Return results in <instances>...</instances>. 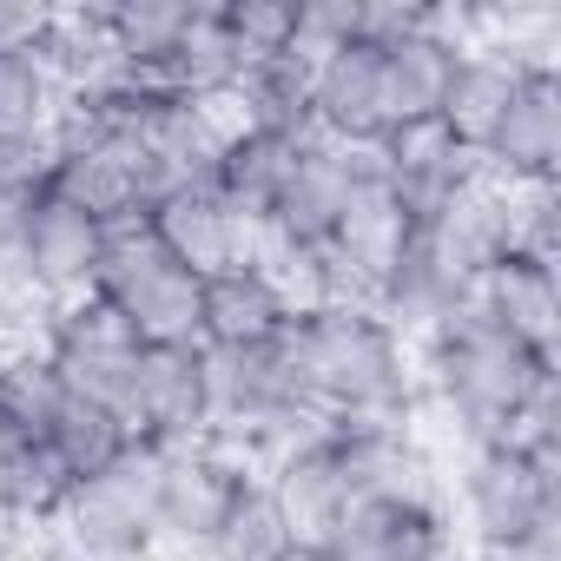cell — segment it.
I'll return each instance as SVG.
<instances>
[{"label": "cell", "instance_id": "1", "mask_svg": "<svg viewBox=\"0 0 561 561\" xmlns=\"http://www.w3.org/2000/svg\"><path fill=\"white\" fill-rule=\"evenodd\" d=\"M285 344L324 423H416V351L370 305H305Z\"/></svg>", "mask_w": 561, "mask_h": 561}, {"label": "cell", "instance_id": "2", "mask_svg": "<svg viewBox=\"0 0 561 561\" xmlns=\"http://www.w3.org/2000/svg\"><path fill=\"white\" fill-rule=\"evenodd\" d=\"M410 351H416V403H436L456 423L462 443L508 436L515 416L528 410V397L554 377V364L528 357L476 305H462L456 318H443L436 331H423Z\"/></svg>", "mask_w": 561, "mask_h": 561}, {"label": "cell", "instance_id": "3", "mask_svg": "<svg viewBox=\"0 0 561 561\" xmlns=\"http://www.w3.org/2000/svg\"><path fill=\"white\" fill-rule=\"evenodd\" d=\"M449 495V515L469 528V554H508L535 528L561 522V462H541L508 436H482L462 443Z\"/></svg>", "mask_w": 561, "mask_h": 561}, {"label": "cell", "instance_id": "4", "mask_svg": "<svg viewBox=\"0 0 561 561\" xmlns=\"http://www.w3.org/2000/svg\"><path fill=\"white\" fill-rule=\"evenodd\" d=\"M41 192L67 198V205L87 211L93 225L119 231V225H139V218H146V205L165 192V172L139 152L133 133L87 126L80 113L60 106L54 139H47V159H41Z\"/></svg>", "mask_w": 561, "mask_h": 561}, {"label": "cell", "instance_id": "5", "mask_svg": "<svg viewBox=\"0 0 561 561\" xmlns=\"http://www.w3.org/2000/svg\"><path fill=\"white\" fill-rule=\"evenodd\" d=\"M159 449L133 443L126 456H113L106 469L80 476L54 515V548L87 554V561H152L159 554Z\"/></svg>", "mask_w": 561, "mask_h": 561}, {"label": "cell", "instance_id": "6", "mask_svg": "<svg viewBox=\"0 0 561 561\" xmlns=\"http://www.w3.org/2000/svg\"><path fill=\"white\" fill-rule=\"evenodd\" d=\"M93 298L139 337V344H179L198 337V277L172 264L146 225L106 231L100 271H93Z\"/></svg>", "mask_w": 561, "mask_h": 561}, {"label": "cell", "instance_id": "7", "mask_svg": "<svg viewBox=\"0 0 561 561\" xmlns=\"http://www.w3.org/2000/svg\"><path fill=\"white\" fill-rule=\"evenodd\" d=\"M119 416H126L133 443H146V449L205 443L211 436V357H205V344L198 337L139 344Z\"/></svg>", "mask_w": 561, "mask_h": 561}, {"label": "cell", "instance_id": "8", "mask_svg": "<svg viewBox=\"0 0 561 561\" xmlns=\"http://www.w3.org/2000/svg\"><path fill=\"white\" fill-rule=\"evenodd\" d=\"M244 476H257V469H251L225 436L159 449V489H152V508H159V554L198 561Z\"/></svg>", "mask_w": 561, "mask_h": 561}, {"label": "cell", "instance_id": "9", "mask_svg": "<svg viewBox=\"0 0 561 561\" xmlns=\"http://www.w3.org/2000/svg\"><path fill=\"white\" fill-rule=\"evenodd\" d=\"M100 251H106V225H93L67 198L41 192L34 211H27V225H21V244H14V257H8V271H0V277H8L21 298H34L41 311H54V305L93 291Z\"/></svg>", "mask_w": 561, "mask_h": 561}, {"label": "cell", "instance_id": "10", "mask_svg": "<svg viewBox=\"0 0 561 561\" xmlns=\"http://www.w3.org/2000/svg\"><path fill=\"white\" fill-rule=\"evenodd\" d=\"M324 548L331 561H443L462 541L443 489H383L357 495Z\"/></svg>", "mask_w": 561, "mask_h": 561}, {"label": "cell", "instance_id": "11", "mask_svg": "<svg viewBox=\"0 0 561 561\" xmlns=\"http://www.w3.org/2000/svg\"><path fill=\"white\" fill-rule=\"evenodd\" d=\"M357 165H364V152H344L331 139H305L285 192H277V205L257 225V257H305V251L331 244V231L351 205Z\"/></svg>", "mask_w": 561, "mask_h": 561}, {"label": "cell", "instance_id": "12", "mask_svg": "<svg viewBox=\"0 0 561 561\" xmlns=\"http://www.w3.org/2000/svg\"><path fill=\"white\" fill-rule=\"evenodd\" d=\"M47 364L60 370V383L73 397H93V403H113L126 397V377H133V357H139V337L87 291V298H67L54 311H41V337Z\"/></svg>", "mask_w": 561, "mask_h": 561}, {"label": "cell", "instance_id": "13", "mask_svg": "<svg viewBox=\"0 0 561 561\" xmlns=\"http://www.w3.org/2000/svg\"><path fill=\"white\" fill-rule=\"evenodd\" d=\"M139 225H146L152 244H159L172 264H185L192 277H211V271H225V264L257 257V225H244V218L211 192V179H172V185L146 205Z\"/></svg>", "mask_w": 561, "mask_h": 561}, {"label": "cell", "instance_id": "14", "mask_svg": "<svg viewBox=\"0 0 561 561\" xmlns=\"http://www.w3.org/2000/svg\"><path fill=\"white\" fill-rule=\"evenodd\" d=\"M482 172L508 192L561 179V67H522L502 126L482 146Z\"/></svg>", "mask_w": 561, "mask_h": 561}, {"label": "cell", "instance_id": "15", "mask_svg": "<svg viewBox=\"0 0 561 561\" xmlns=\"http://www.w3.org/2000/svg\"><path fill=\"white\" fill-rule=\"evenodd\" d=\"M291 318H298V298L264 257H244V264L198 277V344L205 351L271 344V337L291 331Z\"/></svg>", "mask_w": 561, "mask_h": 561}, {"label": "cell", "instance_id": "16", "mask_svg": "<svg viewBox=\"0 0 561 561\" xmlns=\"http://www.w3.org/2000/svg\"><path fill=\"white\" fill-rule=\"evenodd\" d=\"M311 133L344 152H377L390 139L383 119V54L370 41L331 47L311 60Z\"/></svg>", "mask_w": 561, "mask_h": 561}, {"label": "cell", "instance_id": "17", "mask_svg": "<svg viewBox=\"0 0 561 561\" xmlns=\"http://www.w3.org/2000/svg\"><path fill=\"white\" fill-rule=\"evenodd\" d=\"M257 476H264L271 502L285 508V522H291L298 541H331L337 535V522L351 508V482H344V462H337L324 423L305 430V436H291L285 449H271L257 462Z\"/></svg>", "mask_w": 561, "mask_h": 561}, {"label": "cell", "instance_id": "18", "mask_svg": "<svg viewBox=\"0 0 561 561\" xmlns=\"http://www.w3.org/2000/svg\"><path fill=\"white\" fill-rule=\"evenodd\" d=\"M469 305H476L502 337H515L528 357L554 364V351H561V271H554V264L522 257V251H502V257L476 277Z\"/></svg>", "mask_w": 561, "mask_h": 561}, {"label": "cell", "instance_id": "19", "mask_svg": "<svg viewBox=\"0 0 561 561\" xmlns=\"http://www.w3.org/2000/svg\"><path fill=\"white\" fill-rule=\"evenodd\" d=\"M370 165L383 172V185L397 192V205H403L410 225H436V218L482 179V159L462 152L456 139H443L436 126H423V133H390V139L370 152Z\"/></svg>", "mask_w": 561, "mask_h": 561}, {"label": "cell", "instance_id": "20", "mask_svg": "<svg viewBox=\"0 0 561 561\" xmlns=\"http://www.w3.org/2000/svg\"><path fill=\"white\" fill-rule=\"evenodd\" d=\"M231 126H238L231 106H198V100H179V93H159V87H152V93L139 100V113H133L126 133L139 139V152H146V159L165 172V185H172V179H205Z\"/></svg>", "mask_w": 561, "mask_h": 561}, {"label": "cell", "instance_id": "21", "mask_svg": "<svg viewBox=\"0 0 561 561\" xmlns=\"http://www.w3.org/2000/svg\"><path fill=\"white\" fill-rule=\"evenodd\" d=\"M238 73H244V54L218 14V0H192V14L179 27V41L165 47L152 87L159 93H179V100H198V106H231L238 93Z\"/></svg>", "mask_w": 561, "mask_h": 561}, {"label": "cell", "instance_id": "22", "mask_svg": "<svg viewBox=\"0 0 561 561\" xmlns=\"http://www.w3.org/2000/svg\"><path fill=\"white\" fill-rule=\"evenodd\" d=\"M410 231H416V225L403 218L397 192L383 185V172H377V165H370V152H364V165H357V185H351V205H344V218H337V231H331V251L351 264V277L364 285V298H377L383 271L403 257Z\"/></svg>", "mask_w": 561, "mask_h": 561}, {"label": "cell", "instance_id": "23", "mask_svg": "<svg viewBox=\"0 0 561 561\" xmlns=\"http://www.w3.org/2000/svg\"><path fill=\"white\" fill-rule=\"evenodd\" d=\"M331 449L344 462L351 502L357 495H383V489H443L416 423H324Z\"/></svg>", "mask_w": 561, "mask_h": 561}, {"label": "cell", "instance_id": "24", "mask_svg": "<svg viewBox=\"0 0 561 561\" xmlns=\"http://www.w3.org/2000/svg\"><path fill=\"white\" fill-rule=\"evenodd\" d=\"M305 139H285V133H257V126H231L218 159H211V192L244 218V225H264V211L277 205V192H285L291 165H298Z\"/></svg>", "mask_w": 561, "mask_h": 561}, {"label": "cell", "instance_id": "25", "mask_svg": "<svg viewBox=\"0 0 561 561\" xmlns=\"http://www.w3.org/2000/svg\"><path fill=\"white\" fill-rule=\"evenodd\" d=\"M370 47H377V41H370ZM377 54H383V119H390V133H423V126H436L443 87H449V67H456V47H449L443 34H430V14H423L416 34L383 41Z\"/></svg>", "mask_w": 561, "mask_h": 561}, {"label": "cell", "instance_id": "26", "mask_svg": "<svg viewBox=\"0 0 561 561\" xmlns=\"http://www.w3.org/2000/svg\"><path fill=\"white\" fill-rule=\"evenodd\" d=\"M515 73H522V60H508V54H495V47H462V54H456V67H449V87H443L436 133L482 159L489 133H495V126H502V113H508Z\"/></svg>", "mask_w": 561, "mask_h": 561}, {"label": "cell", "instance_id": "27", "mask_svg": "<svg viewBox=\"0 0 561 561\" xmlns=\"http://www.w3.org/2000/svg\"><path fill=\"white\" fill-rule=\"evenodd\" d=\"M231 119L257 126V133H285V139H318L311 133V60L298 47L291 54H271V60H251L238 73Z\"/></svg>", "mask_w": 561, "mask_h": 561}, {"label": "cell", "instance_id": "28", "mask_svg": "<svg viewBox=\"0 0 561 561\" xmlns=\"http://www.w3.org/2000/svg\"><path fill=\"white\" fill-rule=\"evenodd\" d=\"M67 397L73 390L60 383V370L47 364V351L34 337L0 351V443H14V436L47 443L54 423H60V410H67Z\"/></svg>", "mask_w": 561, "mask_h": 561}, {"label": "cell", "instance_id": "29", "mask_svg": "<svg viewBox=\"0 0 561 561\" xmlns=\"http://www.w3.org/2000/svg\"><path fill=\"white\" fill-rule=\"evenodd\" d=\"M60 80L41 54H0V159H41L60 119Z\"/></svg>", "mask_w": 561, "mask_h": 561}, {"label": "cell", "instance_id": "30", "mask_svg": "<svg viewBox=\"0 0 561 561\" xmlns=\"http://www.w3.org/2000/svg\"><path fill=\"white\" fill-rule=\"evenodd\" d=\"M100 14V41H106V60L113 73H133V80H152L165 47L179 41L192 0H106Z\"/></svg>", "mask_w": 561, "mask_h": 561}, {"label": "cell", "instance_id": "31", "mask_svg": "<svg viewBox=\"0 0 561 561\" xmlns=\"http://www.w3.org/2000/svg\"><path fill=\"white\" fill-rule=\"evenodd\" d=\"M67 489H73V469L54 456V443H27V436L0 443V515H8L21 535L54 528Z\"/></svg>", "mask_w": 561, "mask_h": 561}, {"label": "cell", "instance_id": "32", "mask_svg": "<svg viewBox=\"0 0 561 561\" xmlns=\"http://www.w3.org/2000/svg\"><path fill=\"white\" fill-rule=\"evenodd\" d=\"M291 548H298V535H291L285 508L271 502L264 476H244L238 495H231V508L218 515V528H211V541H205L198 561H285Z\"/></svg>", "mask_w": 561, "mask_h": 561}, {"label": "cell", "instance_id": "33", "mask_svg": "<svg viewBox=\"0 0 561 561\" xmlns=\"http://www.w3.org/2000/svg\"><path fill=\"white\" fill-rule=\"evenodd\" d=\"M54 456L73 469V482L80 476H93V469H106L113 456H126L133 449V430H126V416L113 410V403H93V397H67V410H60V423H54Z\"/></svg>", "mask_w": 561, "mask_h": 561}, {"label": "cell", "instance_id": "34", "mask_svg": "<svg viewBox=\"0 0 561 561\" xmlns=\"http://www.w3.org/2000/svg\"><path fill=\"white\" fill-rule=\"evenodd\" d=\"M218 14H225V27L238 41L244 67L298 47V0H218Z\"/></svg>", "mask_w": 561, "mask_h": 561}, {"label": "cell", "instance_id": "35", "mask_svg": "<svg viewBox=\"0 0 561 561\" xmlns=\"http://www.w3.org/2000/svg\"><path fill=\"white\" fill-rule=\"evenodd\" d=\"M364 41V0H298V54L318 60L331 47Z\"/></svg>", "mask_w": 561, "mask_h": 561}, {"label": "cell", "instance_id": "36", "mask_svg": "<svg viewBox=\"0 0 561 561\" xmlns=\"http://www.w3.org/2000/svg\"><path fill=\"white\" fill-rule=\"evenodd\" d=\"M41 159H0V271H8V257L21 244V225L41 198Z\"/></svg>", "mask_w": 561, "mask_h": 561}, {"label": "cell", "instance_id": "37", "mask_svg": "<svg viewBox=\"0 0 561 561\" xmlns=\"http://www.w3.org/2000/svg\"><path fill=\"white\" fill-rule=\"evenodd\" d=\"M54 27V8H41V0H0V54H41Z\"/></svg>", "mask_w": 561, "mask_h": 561}, {"label": "cell", "instance_id": "38", "mask_svg": "<svg viewBox=\"0 0 561 561\" xmlns=\"http://www.w3.org/2000/svg\"><path fill=\"white\" fill-rule=\"evenodd\" d=\"M285 561H331V548H324V541H298Z\"/></svg>", "mask_w": 561, "mask_h": 561}, {"label": "cell", "instance_id": "39", "mask_svg": "<svg viewBox=\"0 0 561 561\" xmlns=\"http://www.w3.org/2000/svg\"><path fill=\"white\" fill-rule=\"evenodd\" d=\"M41 561H87V554H67V548H47Z\"/></svg>", "mask_w": 561, "mask_h": 561}, {"label": "cell", "instance_id": "40", "mask_svg": "<svg viewBox=\"0 0 561 561\" xmlns=\"http://www.w3.org/2000/svg\"><path fill=\"white\" fill-rule=\"evenodd\" d=\"M443 561H482V554H469V548H449V554H443Z\"/></svg>", "mask_w": 561, "mask_h": 561}]
</instances>
